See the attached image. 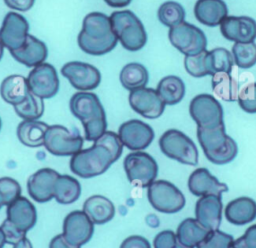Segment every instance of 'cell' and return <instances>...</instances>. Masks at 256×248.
<instances>
[{"label":"cell","mask_w":256,"mask_h":248,"mask_svg":"<svg viewBox=\"0 0 256 248\" xmlns=\"http://www.w3.org/2000/svg\"><path fill=\"white\" fill-rule=\"evenodd\" d=\"M105 3L113 8H121L128 6L132 0H104Z\"/></svg>","instance_id":"cell-48"},{"label":"cell","mask_w":256,"mask_h":248,"mask_svg":"<svg viewBox=\"0 0 256 248\" xmlns=\"http://www.w3.org/2000/svg\"><path fill=\"white\" fill-rule=\"evenodd\" d=\"M13 107L16 114L23 120H38L43 115L45 108L43 99L31 92L22 103Z\"/></svg>","instance_id":"cell-35"},{"label":"cell","mask_w":256,"mask_h":248,"mask_svg":"<svg viewBox=\"0 0 256 248\" xmlns=\"http://www.w3.org/2000/svg\"><path fill=\"white\" fill-rule=\"evenodd\" d=\"M83 142L78 131H71L62 125H52L46 131L44 147L56 156H72L82 149Z\"/></svg>","instance_id":"cell-9"},{"label":"cell","mask_w":256,"mask_h":248,"mask_svg":"<svg viewBox=\"0 0 256 248\" xmlns=\"http://www.w3.org/2000/svg\"><path fill=\"white\" fill-rule=\"evenodd\" d=\"M49 248H80L79 246H75L70 244L63 236V234L56 235L49 244Z\"/></svg>","instance_id":"cell-46"},{"label":"cell","mask_w":256,"mask_h":248,"mask_svg":"<svg viewBox=\"0 0 256 248\" xmlns=\"http://www.w3.org/2000/svg\"><path fill=\"white\" fill-rule=\"evenodd\" d=\"M120 248H151V246L146 238L139 235H132L121 243Z\"/></svg>","instance_id":"cell-44"},{"label":"cell","mask_w":256,"mask_h":248,"mask_svg":"<svg viewBox=\"0 0 256 248\" xmlns=\"http://www.w3.org/2000/svg\"><path fill=\"white\" fill-rule=\"evenodd\" d=\"M129 104L136 113L148 119L160 117L165 109V103L157 91L147 87L130 91Z\"/></svg>","instance_id":"cell-17"},{"label":"cell","mask_w":256,"mask_h":248,"mask_svg":"<svg viewBox=\"0 0 256 248\" xmlns=\"http://www.w3.org/2000/svg\"><path fill=\"white\" fill-rule=\"evenodd\" d=\"M3 52H4V46L2 45V43L0 41V61H1L2 57H3Z\"/></svg>","instance_id":"cell-53"},{"label":"cell","mask_w":256,"mask_h":248,"mask_svg":"<svg viewBox=\"0 0 256 248\" xmlns=\"http://www.w3.org/2000/svg\"><path fill=\"white\" fill-rule=\"evenodd\" d=\"M4 3L11 9L25 12L33 7L35 0H4Z\"/></svg>","instance_id":"cell-45"},{"label":"cell","mask_w":256,"mask_h":248,"mask_svg":"<svg viewBox=\"0 0 256 248\" xmlns=\"http://www.w3.org/2000/svg\"><path fill=\"white\" fill-rule=\"evenodd\" d=\"M110 21L114 34L126 50L138 51L145 46L147 33L140 19L132 11H115L110 15Z\"/></svg>","instance_id":"cell-5"},{"label":"cell","mask_w":256,"mask_h":248,"mask_svg":"<svg viewBox=\"0 0 256 248\" xmlns=\"http://www.w3.org/2000/svg\"><path fill=\"white\" fill-rule=\"evenodd\" d=\"M224 38L235 43H249L256 39V21L247 16H227L220 24Z\"/></svg>","instance_id":"cell-18"},{"label":"cell","mask_w":256,"mask_h":248,"mask_svg":"<svg viewBox=\"0 0 256 248\" xmlns=\"http://www.w3.org/2000/svg\"><path fill=\"white\" fill-rule=\"evenodd\" d=\"M232 248H249V247L246 245L245 241L243 240V238H242V236H241V237H239L238 239L234 240V243H233Z\"/></svg>","instance_id":"cell-50"},{"label":"cell","mask_w":256,"mask_h":248,"mask_svg":"<svg viewBox=\"0 0 256 248\" xmlns=\"http://www.w3.org/2000/svg\"><path fill=\"white\" fill-rule=\"evenodd\" d=\"M61 74L68 79L75 89L80 91L93 90L101 82L100 71L93 65L85 62H68L62 66Z\"/></svg>","instance_id":"cell-14"},{"label":"cell","mask_w":256,"mask_h":248,"mask_svg":"<svg viewBox=\"0 0 256 248\" xmlns=\"http://www.w3.org/2000/svg\"><path fill=\"white\" fill-rule=\"evenodd\" d=\"M30 90L27 78L22 75H9L1 83L0 95L2 99L10 105H18L22 103L29 95Z\"/></svg>","instance_id":"cell-26"},{"label":"cell","mask_w":256,"mask_h":248,"mask_svg":"<svg viewBox=\"0 0 256 248\" xmlns=\"http://www.w3.org/2000/svg\"><path fill=\"white\" fill-rule=\"evenodd\" d=\"M60 174L51 168H42L33 173L27 181V190L30 197L44 203L54 198V186Z\"/></svg>","instance_id":"cell-19"},{"label":"cell","mask_w":256,"mask_h":248,"mask_svg":"<svg viewBox=\"0 0 256 248\" xmlns=\"http://www.w3.org/2000/svg\"><path fill=\"white\" fill-rule=\"evenodd\" d=\"M177 242L176 233L171 230H164L155 236L153 245L154 248H174Z\"/></svg>","instance_id":"cell-43"},{"label":"cell","mask_w":256,"mask_h":248,"mask_svg":"<svg viewBox=\"0 0 256 248\" xmlns=\"http://www.w3.org/2000/svg\"><path fill=\"white\" fill-rule=\"evenodd\" d=\"M0 228H1L2 232H3V234H4L5 241L8 244L14 245L17 242H19L21 239L26 237V232L21 231L18 227H16L7 218L2 222Z\"/></svg>","instance_id":"cell-42"},{"label":"cell","mask_w":256,"mask_h":248,"mask_svg":"<svg viewBox=\"0 0 256 248\" xmlns=\"http://www.w3.org/2000/svg\"><path fill=\"white\" fill-rule=\"evenodd\" d=\"M174 248H193V247L185 246V245H183L182 243H180V242H179V240H178V242H177V244L175 245V247H174Z\"/></svg>","instance_id":"cell-52"},{"label":"cell","mask_w":256,"mask_h":248,"mask_svg":"<svg viewBox=\"0 0 256 248\" xmlns=\"http://www.w3.org/2000/svg\"><path fill=\"white\" fill-rule=\"evenodd\" d=\"M205 62L208 75H214L218 72L231 73L234 65L232 53L221 47L206 51Z\"/></svg>","instance_id":"cell-34"},{"label":"cell","mask_w":256,"mask_h":248,"mask_svg":"<svg viewBox=\"0 0 256 248\" xmlns=\"http://www.w3.org/2000/svg\"><path fill=\"white\" fill-rule=\"evenodd\" d=\"M171 44L185 56L197 55L207 46V38L198 27L183 21L170 28L168 33Z\"/></svg>","instance_id":"cell-10"},{"label":"cell","mask_w":256,"mask_h":248,"mask_svg":"<svg viewBox=\"0 0 256 248\" xmlns=\"http://www.w3.org/2000/svg\"><path fill=\"white\" fill-rule=\"evenodd\" d=\"M118 136L123 146L132 151H141L153 141L154 131L147 123L132 119L121 124L118 129Z\"/></svg>","instance_id":"cell-15"},{"label":"cell","mask_w":256,"mask_h":248,"mask_svg":"<svg viewBox=\"0 0 256 248\" xmlns=\"http://www.w3.org/2000/svg\"><path fill=\"white\" fill-rule=\"evenodd\" d=\"M194 14L200 23L215 27L227 17L228 9L223 0H197Z\"/></svg>","instance_id":"cell-24"},{"label":"cell","mask_w":256,"mask_h":248,"mask_svg":"<svg viewBox=\"0 0 256 248\" xmlns=\"http://www.w3.org/2000/svg\"><path fill=\"white\" fill-rule=\"evenodd\" d=\"M1 126H2V121H1V118H0V130H1Z\"/></svg>","instance_id":"cell-55"},{"label":"cell","mask_w":256,"mask_h":248,"mask_svg":"<svg viewBox=\"0 0 256 248\" xmlns=\"http://www.w3.org/2000/svg\"><path fill=\"white\" fill-rule=\"evenodd\" d=\"M234 238L219 229L210 231L197 245V248H232Z\"/></svg>","instance_id":"cell-38"},{"label":"cell","mask_w":256,"mask_h":248,"mask_svg":"<svg viewBox=\"0 0 256 248\" xmlns=\"http://www.w3.org/2000/svg\"><path fill=\"white\" fill-rule=\"evenodd\" d=\"M249 248H256V224L250 226L242 236Z\"/></svg>","instance_id":"cell-47"},{"label":"cell","mask_w":256,"mask_h":248,"mask_svg":"<svg viewBox=\"0 0 256 248\" xmlns=\"http://www.w3.org/2000/svg\"><path fill=\"white\" fill-rule=\"evenodd\" d=\"M158 19L163 25L172 28L184 21L185 10L181 4L175 1H167L159 7Z\"/></svg>","instance_id":"cell-36"},{"label":"cell","mask_w":256,"mask_h":248,"mask_svg":"<svg viewBox=\"0 0 256 248\" xmlns=\"http://www.w3.org/2000/svg\"><path fill=\"white\" fill-rule=\"evenodd\" d=\"M189 112L200 128H214L224 124L223 108L210 94L203 93L195 96L190 102Z\"/></svg>","instance_id":"cell-11"},{"label":"cell","mask_w":256,"mask_h":248,"mask_svg":"<svg viewBox=\"0 0 256 248\" xmlns=\"http://www.w3.org/2000/svg\"><path fill=\"white\" fill-rule=\"evenodd\" d=\"M4 206V203H3V199H2V196H1V193H0V209Z\"/></svg>","instance_id":"cell-54"},{"label":"cell","mask_w":256,"mask_h":248,"mask_svg":"<svg viewBox=\"0 0 256 248\" xmlns=\"http://www.w3.org/2000/svg\"><path fill=\"white\" fill-rule=\"evenodd\" d=\"M94 223L84 211L70 212L63 222V236L72 245L82 246L93 236Z\"/></svg>","instance_id":"cell-16"},{"label":"cell","mask_w":256,"mask_h":248,"mask_svg":"<svg viewBox=\"0 0 256 248\" xmlns=\"http://www.w3.org/2000/svg\"><path fill=\"white\" fill-rule=\"evenodd\" d=\"M232 56L239 68H251L256 64V43H235L232 46Z\"/></svg>","instance_id":"cell-37"},{"label":"cell","mask_w":256,"mask_h":248,"mask_svg":"<svg viewBox=\"0 0 256 248\" xmlns=\"http://www.w3.org/2000/svg\"><path fill=\"white\" fill-rule=\"evenodd\" d=\"M206 51L192 56H185L184 58V67L188 74L195 78H200L208 75L207 69H206V62H205V56Z\"/></svg>","instance_id":"cell-40"},{"label":"cell","mask_w":256,"mask_h":248,"mask_svg":"<svg viewBox=\"0 0 256 248\" xmlns=\"http://www.w3.org/2000/svg\"><path fill=\"white\" fill-rule=\"evenodd\" d=\"M188 188L195 196L217 195L221 196L228 191V186L220 182L206 168H198L194 170L188 179Z\"/></svg>","instance_id":"cell-20"},{"label":"cell","mask_w":256,"mask_h":248,"mask_svg":"<svg viewBox=\"0 0 256 248\" xmlns=\"http://www.w3.org/2000/svg\"><path fill=\"white\" fill-rule=\"evenodd\" d=\"M197 138L206 158L214 164H227L238 153L237 143L226 134L224 124L214 128L197 127Z\"/></svg>","instance_id":"cell-4"},{"label":"cell","mask_w":256,"mask_h":248,"mask_svg":"<svg viewBox=\"0 0 256 248\" xmlns=\"http://www.w3.org/2000/svg\"><path fill=\"white\" fill-rule=\"evenodd\" d=\"M49 125L38 120H23L17 127L19 141L27 147H40L44 145L45 134Z\"/></svg>","instance_id":"cell-28"},{"label":"cell","mask_w":256,"mask_h":248,"mask_svg":"<svg viewBox=\"0 0 256 248\" xmlns=\"http://www.w3.org/2000/svg\"><path fill=\"white\" fill-rule=\"evenodd\" d=\"M149 74L144 65L131 62L126 64L120 72V82L122 86L129 90H135L143 88L147 85Z\"/></svg>","instance_id":"cell-32"},{"label":"cell","mask_w":256,"mask_h":248,"mask_svg":"<svg viewBox=\"0 0 256 248\" xmlns=\"http://www.w3.org/2000/svg\"><path fill=\"white\" fill-rule=\"evenodd\" d=\"M83 211L97 225L109 222L115 215L114 204L101 195H93L87 198L83 204Z\"/></svg>","instance_id":"cell-27"},{"label":"cell","mask_w":256,"mask_h":248,"mask_svg":"<svg viewBox=\"0 0 256 248\" xmlns=\"http://www.w3.org/2000/svg\"><path fill=\"white\" fill-rule=\"evenodd\" d=\"M19 63L27 67H36L45 62L48 49L46 44L33 35H28L25 44L18 50L10 53Z\"/></svg>","instance_id":"cell-23"},{"label":"cell","mask_w":256,"mask_h":248,"mask_svg":"<svg viewBox=\"0 0 256 248\" xmlns=\"http://www.w3.org/2000/svg\"><path fill=\"white\" fill-rule=\"evenodd\" d=\"M222 209L223 205L221 196H202L196 202L195 216L196 219L208 230H217L222 219Z\"/></svg>","instance_id":"cell-21"},{"label":"cell","mask_w":256,"mask_h":248,"mask_svg":"<svg viewBox=\"0 0 256 248\" xmlns=\"http://www.w3.org/2000/svg\"><path fill=\"white\" fill-rule=\"evenodd\" d=\"M238 104L247 113H256V82L245 84L238 94Z\"/></svg>","instance_id":"cell-39"},{"label":"cell","mask_w":256,"mask_h":248,"mask_svg":"<svg viewBox=\"0 0 256 248\" xmlns=\"http://www.w3.org/2000/svg\"><path fill=\"white\" fill-rule=\"evenodd\" d=\"M209 232L210 230L204 227L196 218H186L179 224L176 236L180 243L194 248L197 247Z\"/></svg>","instance_id":"cell-29"},{"label":"cell","mask_w":256,"mask_h":248,"mask_svg":"<svg viewBox=\"0 0 256 248\" xmlns=\"http://www.w3.org/2000/svg\"><path fill=\"white\" fill-rule=\"evenodd\" d=\"M123 167L128 180L141 187H148L155 181L158 174V165L155 159L142 151L129 153L124 159Z\"/></svg>","instance_id":"cell-8"},{"label":"cell","mask_w":256,"mask_h":248,"mask_svg":"<svg viewBox=\"0 0 256 248\" xmlns=\"http://www.w3.org/2000/svg\"><path fill=\"white\" fill-rule=\"evenodd\" d=\"M13 248H33L30 240L27 237H24L19 242L13 245Z\"/></svg>","instance_id":"cell-49"},{"label":"cell","mask_w":256,"mask_h":248,"mask_svg":"<svg viewBox=\"0 0 256 248\" xmlns=\"http://www.w3.org/2000/svg\"><path fill=\"white\" fill-rule=\"evenodd\" d=\"M212 90L221 100L233 102L238 100L240 90L237 78L227 72H218L212 75Z\"/></svg>","instance_id":"cell-30"},{"label":"cell","mask_w":256,"mask_h":248,"mask_svg":"<svg viewBox=\"0 0 256 248\" xmlns=\"http://www.w3.org/2000/svg\"><path fill=\"white\" fill-rule=\"evenodd\" d=\"M80 49L93 56L104 55L113 50L118 39L112 30L110 17L101 12L87 14L77 38Z\"/></svg>","instance_id":"cell-2"},{"label":"cell","mask_w":256,"mask_h":248,"mask_svg":"<svg viewBox=\"0 0 256 248\" xmlns=\"http://www.w3.org/2000/svg\"><path fill=\"white\" fill-rule=\"evenodd\" d=\"M123 150V144L113 131H106L94 144L72 155L70 170L81 178H92L106 172L117 161Z\"/></svg>","instance_id":"cell-1"},{"label":"cell","mask_w":256,"mask_h":248,"mask_svg":"<svg viewBox=\"0 0 256 248\" xmlns=\"http://www.w3.org/2000/svg\"><path fill=\"white\" fill-rule=\"evenodd\" d=\"M29 23L24 16L16 12H8L0 28V41L9 52L20 49L26 42Z\"/></svg>","instance_id":"cell-13"},{"label":"cell","mask_w":256,"mask_h":248,"mask_svg":"<svg viewBox=\"0 0 256 248\" xmlns=\"http://www.w3.org/2000/svg\"><path fill=\"white\" fill-rule=\"evenodd\" d=\"M0 193L4 206H8L18 197H20L21 187L15 179L10 177H2L0 178Z\"/></svg>","instance_id":"cell-41"},{"label":"cell","mask_w":256,"mask_h":248,"mask_svg":"<svg viewBox=\"0 0 256 248\" xmlns=\"http://www.w3.org/2000/svg\"><path fill=\"white\" fill-rule=\"evenodd\" d=\"M81 194L79 181L69 175H59L54 186V198L60 204H71Z\"/></svg>","instance_id":"cell-33"},{"label":"cell","mask_w":256,"mask_h":248,"mask_svg":"<svg viewBox=\"0 0 256 248\" xmlns=\"http://www.w3.org/2000/svg\"><path fill=\"white\" fill-rule=\"evenodd\" d=\"M226 219L234 225H245L256 218V202L249 197H239L225 207Z\"/></svg>","instance_id":"cell-25"},{"label":"cell","mask_w":256,"mask_h":248,"mask_svg":"<svg viewBox=\"0 0 256 248\" xmlns=\"http://www.w3.org/2000/svg\"><path fill=\"white\" fill-rule=\"evenodd\" d=\"M5 243H6V241H5L4 234H3V232H2V230H1V228H0V248H3V246H4Z\"/></svg>","instance_id":"cell-51"},{"label":"cell","mask_w":256,"mask_h":248,"mask_svg":"<svg viewBox=\"0 0 256 248\" xmlns=\"http://www.w3.org/2000/svg\"><path fill=\"white\" fill-rule=\"evenodd\" d=\"M69 106L72 114L81 121L87 141L95 142L106 132V114L96 94L77 92L71 97Z\"/></svg>","instance_id":"cell-3"},{"label":"cell","mask_w":256,"mask_h":248,"mask_svg":"<svg viewBox=\"0 0 256 248\" xmlns=\"http://www.w3.org/2000/svg\"><path fill=\"white\" fill-rule=\"evenodd\" d=\"M27 82L30 92L42 99L52 98L59 91L57 71L49 63L44 62L34 67L28 74Z\"/></svg>","instance_id":"cell-12"},{"label":"cell","mask_w":256,"mask_h":248,"mask_svg":"<svg viewBox=\"0 0 256 248\" xmlns=\"http://www.w3.org/2000/svg\"><path fill=\"white\" fill-rule=\"evenodd\" d=\"M6 214L7 219L23 232L33 228L37 221L35 206L23 196L18 197L7 206Z\"/></svg>","instance_id":"cell-22"},{"label":"cell","mask_w":256,"mask_h":248,"mask_svg":"<svg viewBox=\"0 0 256 248\" xmlns=\"http://www.w3.org/2000/svg\"><path fill=\"white\" fill-rule=\"evenodd\" d=\"M159 147L164 155L180 163L192 166L198 163V149L195 143L179 130L165 131L159 139Z\"/></svg>","instance_id":"cell-6"},{"label":"cell","mask_w":256,"mask_h":248,"mask_svg":"<svg viewBox=\"0 0 256 248\" xmlns=\"http://www.w3.org/2000/svg\"><path fill=\"white\" fill-rule=\"evenodd\" d=\"M148 201L154 209L162 213H176L186 203L183 193L171 182L156 180L148 186Z\"/></svg>","instance_id":"cell-7"},{"label":"cell","mask_w":256,"mask_h":248,"mask_svg":"<svg viewBox=\"0 0 256 248\" xmlns=\"http://www.w3.org/2000/svg\"><path fill=\"white\" fill-rule=\"evenodd\" d=\"M156 91L165 105H175L185 95V84L181 78L169 75L159 81Z\"/></svg>","instance_id":"cell-31"}]
</instances>
